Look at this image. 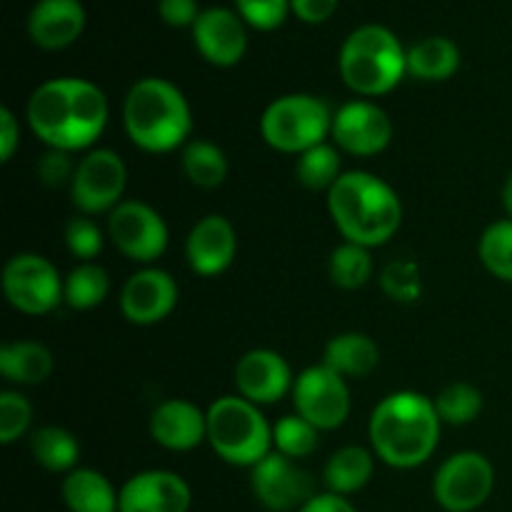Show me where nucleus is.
<instances>
[{
    "instance_id": "aec40b11",
    "label": "nucleus",
    "mask_w": 512,
    "mask_h": 512,
    "mask_svg": "<svg viewBox=\"0 0 512 512\" xmlns=\"http://www.w3.org/2000/svg\"><path fill=\"white\" fill-rule=\"evenodd\" d=\"M150 438L173 453L195 450L208 440V413L185 398L163 400L150 415Z\"/></svg>"
},
{
    "instance_id": "412c9836",
    "label": "nucleus",
    "mask_w": 512,
    "mask_h": 512,
    "mask_svg": "<svg viewBox=\"0 0 512 512\" xmlns=\"http://www.w3.org/2000/svg\"><path fill=\"white\" fill-rule=\"evenodd\" d=\"M85 30V8L80 0H38L30 10L28 33L38 48L63 50Z\"/></svg>"
},
{
    "instance_id": "1a4fd4ad",
    "label": "nucleus",
    "mask_w": 512,
    "mask_h": 512,
    "mask_svg": "<svg viewBox=\"0 0 512 512\" xmlns=\"http://www.w3.org/2000/svg\"><path fill=\"white\" fill-rule=\"evenodd\" d=\"M58 268L40 253H18L3 268L5 300L23 315H48L63 300Z\"/></svg>"
},
{
    "instance_id": "a211bd4d",
    "label": "nucleus",
    "mask_w": 512,
    "mask_h": 512,
    "mask_svg": "<svg viewBox=\"0 0 512 512\" xmlns=\"http://www.w3.org/2000/svg\"><path fill=\"white\" fill-rule=\"evenodd\" d=\"M238 255V233L225 215H205L185 240V258L190 270L203 278H215L233 265Z\"/></svg>"
},
{
    "instance_id": "f03ea898",
    "label": "nucleus",
    "mask_w": 512,
    "mask_h": 512,
    "mask_svg": "<svg viewBox=\"0 0 512 512\" xmlns=\"http://www.w3.org/2000/svg\"><path fill=\"white\" fill-rule=\"evenodd\" d=\"M435 400L415 390H398L375 405L368 423L373 453L395 470H413L433 458L440 443Z\"/></svg>"
},
{
    "instance_id": "c9c22d12",
    "label": "nucleus",
    "mask_w": 512,
    "mask_h": 512,
    "mask_svg": "<svg viewBox=\"0 0 512 512\" xmlns=\"http://www.w3.org/2000/svg\"><path fill=\"white\" fill-rule=\"evenodd\" d=\"M65 245H68L70 255L78 258L80 263H93L103 250V230L90 215L70 218L65 225Z\"/></svg>"
},
{
    "instance_id": "5701e85b",
    "label": "nucleus",
    "mask_w": 512,
    "mask_h": 512,
    "mask_svg": "<svg viewBox=\"0 0 512 512\" xmlns=\"http://www.w3.org/2000/svg\"><path fill=\"white\" fill-rule=\"evenodd\" d=\"M323 363L338 375L348 378H368L380 365V348L365 333H340L328 340L323 353Z\"/></svg>"
},
{
    "instance_id": "20e7f679",
    "label": "nucleus",
    "mask_w": 512,
    "mask_h": 512,
    "mask_svg": "<svg viewBox=\"0 0 512 512\" xmlns=\"http://www.w3.org/2000/svg\"><path fill=\"white\" fill-rule=\"evenodd\" d=\"M123 125L135 148L145 153H173L190 143L193 110L175 83L143 78L125 95Z\"/></svg>"
},
{
    "instance_id": "2eb2a0df",
    "label": "nucleus",
    "mask_w": 512,
    "mask_h": 512,
    "mask_svg": "<svg viewBox=\"0 0 512 512\" xmlns=\"http://www.w3.org/2000/svg\"><path fill=\"white\" fill-rule=\"evenodd\" d=\"M178 305V283L168 270L143 268L130 275L120 293V310L125 320L140 328L158 325Z\"/></svg>"
},
{
    "instance_id": "37998d69",
    "label": "nucleus",
    "mask_w": 512,
    "mask_h": 512,
    "mask_svg": "<svg viewBox=\"0 0 512 512\" xmlns=\"http://www.w3.org/2000/svg\"><path fill=\"white\" fill-rule=\"evenodd\" d=\"M298 512H358V510H355V505L350 503L348 498L325 490V493H318L313 500H308V503H305Z\"/></svg>"
},
{
    "instance_id": "f704fd0d",
    "label": "nucleus",
    "mask_w": 512,
    "mask_h": 512,
    "mask_svg": "<svg viewBox=\"0 0 512 512\" xmlns=\"http://www.w3.org/2000/svg\"><path fill=\"white\" fill-rule=\"evenodd\" d=\"M30 423H33L30 400L15 390H3L0 393V443L13 445L28 433Z\"/></svg>"
},
{
    "instance_id": "58836bf2",
    "label": "nucleus",
    "mask_w": 512,
    "mask_h": 512,
    "mask_svg": "<svg viewBox=\"0 0 512 512\" xmlns=\"http://www.w3.org/2000/svg\"><path fill=\"white\" fill-rule=\"evenodd\" d=\"M78 163H73L70 153L65 150L48 148V153L38 160V178L40 183H45L48 188H63V185L73 183V175Z\"/></svg>"
},
{
    "instance_id": "39448f33",
    "label": "nucleus",
    "mask_w": 512,
    "mask_h": 512,
    "mask_svg": "<svg viewBox=\"0 0 512 512\" xmlns=\"http://www.w3.org/2000/svg\"><path fill=\"white\" fill-rule=\"evenodd\" d=\"M338 68L353 93L378 98L408 75V50L385 25H360L345 38Z\"/></svg>"
},
{
    "instance_id": "79ce46f5",
    "label": "nucleus",
    "mask_w": 512,
    "mask_h": 512,
    "mask_svg": "<svg viewBox=\"0 0 512 512\" xmlns=\"http://www.w3.org/2000/svg\"><path fill=\"white\" fill-rule=\"evenodd\" d=\"M290 8L305 23H325L338 8V0H290Z\"/></svg>"
},
{
    "instance_id": "f8f14e48",
    "label": "nucleus",
    "mask_w": 512,
    "mask_h": 512,
    "mask_svg": "<svg viewBox=\"0 0 512 512\" xmlns=\"http://www.w3.org/2000/svg\"><path fill=\"white\" fill-rule=\"evenodd\" d=\"M295 413L303 415L315 428L335 430L345 425L350 415V390L343 375L325 363L310 365L293 383Z\"/></svg>"
},
{
    "instance_id": "dca6fc26",
    "label": "nucleus",
    "mask_w": 512,
    "mask_h": 512,
    "mask_svg": "<svg viewBox=\"0 0 512 512\" xmlns=\"http://www.w3.org/2000/svg\"><path fill=\"white\" fill-rule=\"evenodd\" d=\"M193 490L173 470H143L120 488L118 512H188Z\"/></svg>"
},
{
    "instance_id": "7ed1b4c3",
    "label": "nucleus",
    "mask_w": 512,
    "mask_h": 512,
    "mask_svg": "<svg viewBox=\"0 0 512 512\" xmlns=\"http://www.w3.org/2000/svg\"><path fill=\"white\" fill-rule=\"evenodd\" d=\"M328 213L348 243L385 245L403 225V200L368 170H348L328 193Z\"/></svg>"
},
{
    "instance_id": "72a5a7b5",
    "label": "nucleus",
    "mask_w": 512,
    "mask_h": 512,
    "mask_svg": "<svg viewBox=\"0 0 512 512\" xmlns=\"http://www.w3.org/2000/svg\"><path fill=\"white\" fill-rule=\"evenodd\" d=\"M435 408L443 423L470 425L483 413V393L470 383H450L438 393Z\"/></svg>"
},
{
    "instance_id": "6ab92c4d",
    "label": "nucleus",
    "mask_w": 512,
    "mask_h": 512,
    "mask_svg": "<svg viewBox=\"0 0 512 512\" xmlns=\"http://www.w3.org/2000/svg\"><path fill=\"white\" fill-rule=\"evenodd\" d=\"M245 20L235 10L208 8L200 13L193 25V43L208 63L218 68H230L240 63L248 50V30Z\"/></svg>"
},
{
    "instance_id": "9d476101",
    "label": "nucleus",
    "mask_w": 512,
    "mask_h": 512,
    "mask_svg": "<svg viewBox=\"0 0 512 512\" xmlns=\"http://www.w3.org/2000/svg\"><path fill=\"white\" fill-rule=\"evenodd\" d=\"M128 168L110 148H95L78 163L70 183V198L83 215L113 213L123 203Z\"/></svg>"
},
{
    "instance_id": "2f4dec72",
    "label": "nucleus",
    "mask_w": 512,
    "mask_h": 512,
    "mask_svg": "<svg viewBox=\"0 0 512 512\" xmlns=\"http://www.w3.org/2000/svg\"><path fill=\"white\" fill-rule=\"evenodd\" d=\"M320 430L303 415L293 413L273 425V450L293 460H305L318 450Z\"/></svg>"
},
{
    "instance_id": "ea45409f",
    "label": "nucleus",
    "mask_w": 512,
    "mask_h": 512,
    "mask_svg": "<svg viewBox=\"0 0 512 512\" xmlns=\"http://www.w3.org/2000/svg\"><path fill=\"white\" fill-rule=\"evenodd\" d=\"M158 13L173 28H193L203 10L195 0H158Z\"/></svg>"
},
{
    "instance_id": "a878e982",
    "label": "nucleus",
    "mask_w": 512,
    "mask_h": 512,
    "mask_svg": "<svg viewBox=\"0 0 512 512\" xmlns=\"http://www.w3.org/2000/svg\"><path fill=\"white\" fill-rule=\"evenodd\" d=\"M460 50L443 35H430L408 50V73L418 80L440 83L458 73Z\"/></svg>"
},
{
    "instance_id": "9b49d317",
    "label": "nucleus",
    "mask_w": 512,
    "mask_h": 512,
    "mask_svg": "<svg viewBox=\"0 0 512 512\" xmlns=\"http://www.w3.org/2000/svg\"><path fill=\"white\" fill-rule=\"evenodd\" d=\"M108 235L125 258L145 265L155 263L170 243L165 218L143 200H123L108 215Z\"/></svg>"
},
{
    "instance_id": "c85d7f7f",
    "label": "nucleus",
    "mask_w": 512,
    "mask_h": 512,
    "mask_svg": "<svg viewBox=\"0 0 512 512\" xmlns=\"http://www.w3.org/2000/svg\"><path fill=\"white\" fill-rule=\"evenodd\" d=\"M110 278L108 270L98 263H80L65 275L63 300L73 310H93L108 298Z\"/></svg>"
},
{
    "instance_id": "423d86ee",
    "label": "nucleus",
    "mask_w": 512,
    "mask_h": 512,
    "mask_svg": "<svg viewBox=\"0 0 512 512\" xmlns=\"http://www.w3.org/2000/svg\"><path fill=\"white\" fill-rule=\"evenodd\" d=\"M208 443L223 463L250 468L273 453V425L260 405L243 395H223L208 405Z\"/></svg>"
},
{
    "instance_id": "0eeeda50",
    "label": "nucleus",
    "mask_w": 512,
    "mask_h": 512,
    "mask_svg": "<svg viewBox=\"0 0 512 512\" xmlns=\"http://www.w3.org/2000/svg\"><path fill=\"white\" fill-rule=\"evenodd\" d=\"M333 130V110L323 98L290 93L275 98L260 115V135L280 153L300 155L325 143Z\"/></svg>"
},
{
    "instance_id": "6e6552de",
    "label": "nucleus",
    "mask_w": 512,
    "mask_h": 512,
    "mask_svg": "<svg viewBox=\"0 0 512 512\" xmlns=\"http://www.w3.org/2000/svg\"><path fill=\"white\" fill-rule=\"evenodd\" d=\"M495 488V468L483 453L463 450L445 460L433 478V498L445 512L483 508Z\"/></svg>"
},
{
    "instance_id": "4c0bfd02",
    "label": "nucleus",
    "mask_w": 512,
    "mask_h": 512,
    "mask_svg": "<svg viewBox=\"0 0 512 512\" xmlns=\"http://www.w3.org/2000/svg\"><path fill=\"white\" fill-rule=\"evenodd\" d=\"M238 15L258 30H275L288 18L290 0H235Z\"/></svg>"
},
{
    "instance_id": "e433bc0d",
    "label": "nucleus",
    "mask_w": 512,
    "mask_h": 512,
    "mask_svg": "<svg viewBox=\"0 0 512 512\" xmlns=\"http://www.w3.org/2000/svg\"><path fill=\"white\" fill-rule=\"evenodd\" d=\"M383 290L398 303H413V300L420 298L423 293V280H420L418 268L413 263H390L388 268L383 270Z\"/></svg>"
},
{
    "instance_id": "f3484780",
    "label": "nucleus",
    "mask_w": 512,
    "mask_h": 512,
    "mask_svg": "<svg viewBox=\"0 0 512 512\" xmlns=\"http://www.w3.org/2000/svg\"><path fill=\"white\" fill-rule=\"evenodd\" d=\"M293 370L288 360L270 348L248 350L235 365V385L245 400L255 405H273L293 393Z\"/></svg>"
},
{
    "instance_id": "393cba45",
    "label": "nucleus",
    "mask_w": 512,
    "mask_h": 512,
    "mask_svg": "<svg viewBox=\"0 0 512 512\" xmlns=\"http://www.w3.org/2000/svg\"><path fill=\"white\" fill-rule=\"evenodd\" d=\"M53 373V353L38 340L0 345V375L13 385L45 383Z\"/></svg>"
},
{
    "instance_id": "c756f323",
    "label": "nucleus",
    "mask_w": 512,
    "mask_h": 512,
    "mask_svg": "<svg viewBox=\"0 0 512 512\" xmlns=\"http://www.w3.org/2000/svg\"><path fill=\"white\" fill-rule=\"evenodd\" d=\"M328 273L333 285L343 290H360L370 283L375 273L373 255H370V248H363V245H355L345 240L343 245L330 253L328 260Z\"/></svg>"
},
{
    "instance_id": "c03bdc74",
    "label": "nucleus",
    "mask_w": 512,
    "mask_h": 512,
    "mask_svg": "<svg viewBox=\"0 0 512 512\" xmlns=\"http://www.w3.org/2000/svg\"><path fill=\"white\" fill-rule=\"evenodd\" d=\"M500 198H503V208H505V213L510 215V220H512V173L508 175V178H505V183H503V193H500Z\"/></svg>"
},
{
    "instance_id": "7c9ffc66",
    "label": "nucleus",
    "mask_w": 512,
    "mask_h": 512,
    "mask_svg": "<svg viewBox=\"0 0 512 512\" xmlns=\"http://www.w3.org/2000/svg\"><path fill=\"white\" fill-rule=\"evenodd\" d=\"M295 175L303 188L313 190V193H330L338 178L343 175L340 170V150L330 143H320L315 148L305 150L298 155V165H295Z\"/></svg>"
},
{
    "instance_id": "4be33fe9",
    "label": "nucleus",
    "mask_w": 512,
    "mask_h": 512,
    "mask_svg": "<svg viewBox=\"0 0 512 512\" xmlns=\"http://www.w3.org/2000/svg\"><path fill=\"white\" fill-rule=\"evenodd\" d=\"M60 498L70 512H118L120 490L93 468L70 470L60 485Z\"/></svg>"
},
{
    "instance_id": "b1692460",
    "label": "nucleus",
    "mask_w": 512,
    "mask_h": 512,
    "mask_svg": "<svg viewBox=\"0 0 512 512\" xmlns=\"http://www.w3.org/2000/svg\"><path fill=\"white\" fill-rule=\"evenodd\" d=\"M375 458L378 455L373 450L360 448V445H345L335 450L323 468V483L328 493L343 495V498L360 493L373 480Z\"/></svg>"
},
{
    "instance_id": "cd10ccee",
    "label": "nucleus",
    "mask_w": 512,
    "mask_h": 512,
    "mask_svg": "<svg viewBox=\"0 0 512 512\" xmlns=\"http://www.w3.org/2000/svg\"><path fill=\"white\" fill-rule=\"evenodd\" d=\"M180 165L183 173L195 188L213 190L220 188L228 178V158H225L223 148L210 140H190L180 155Z\"/></svg>"
},
{
    "instance_id": "f257e3e1",
    "label": "nucleus",
    "mask_w": 512,
    "mask_h": 512,
    "mask_svg": "<svg viewBox=\"0 0 512 512\" xmlns=\"http://www.w3.org/2000/svg\"><path fill=\"white\" fill-rule=\"evenodd\" d=\"M30 130L48 148L88 150L103 135L110 105L103 90L85 78H53L30 93L25 108Z\"/></svg>"
},
{
    "instance_id": "a19ab883",
    "label": "nucleus",
    "mask_w": 512,
    "mask_h": 512,
    "mask_svg": "<svg viewBox=\"0 0 512 512\" xmlns=\"http://www.w3.org/2000/svg\"><path fill=\"white\" fill-rule=\"evenodd\" d=\"M20 145V123L8 105L0 108V160L10 163Z\"/></svg>"
},
{
    "instance_id": "4468645a",
    "label": "nucleus",
    "mask_w": 512,
    "mask_h": 512,
    "mask_svg": "<svg viewBox=\"0 0 512 512\" xmlns=\"http://www.w3.org/2000/svg\"><path fill=\"white\" fill-rule=\"evenodd\" d=\"M333 143L355 158L380 155L393 140V120L373 100H350L333 113Z\"/></svg>"
},
{
    "instance_id": "473e14b6",
    "label": "nucleus",
    "mask_w": 512,
    "mask_h": 512,
    "mask_svg": "<svg viewBox=\"0 0 512 512\" xmlns=\"http://www.w3.org/2000/svg\"><path fill=\"white\" fill-rule=\"evenodd\" d=\"M480 263L498 280L512 283V220H498L488 225L478 243Z\"/></svg>"
},
{
    "instance_id": "bb28decb",
    "label": "nucleus",
    "mask_w": 512,
    "mask_h": 512,
    "mask_svg": "<svg viewBox=\"0 0 512 512\" xmlns=\"http://www.w3.org/2000/svg\"><path fill=\"white\" fill-rule=\"evenodd\" d=\"M30 453L35 463L43 465L48 473H63L78 468L80 460V443L70 430L60 425H43L30 435Z\"/></svg>"
},
{
    "instance_id": "ddd939ff",
    "label": "nucleus",
    "mask_w": 512,
    "mask_h": 512,
    "mask_svg": "<svg viewBox=\"0 0 512 512\" xmlns=\"http://www.w3.org/2000/svg\"><path fill=\"white\" fill-rule=\"evenodd\" d=\"M250 488L255 500L270 512H298L318 495L310 470L275 450L250 470Z\"/></svg>"
}]
</instances>
